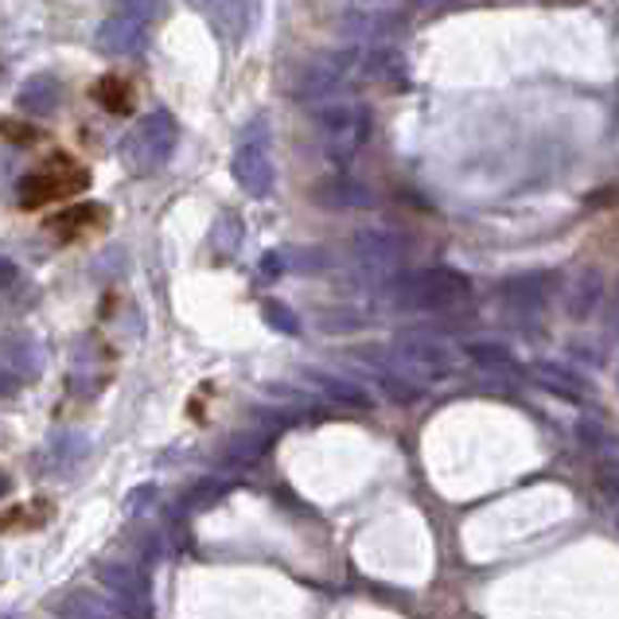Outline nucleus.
I'll use <instances>...</instances> for the list:
<instances>
[{
  "mask_svg": "<svg viewBox=\"0 0 619 619\" xmlns=\"http://www.w3.org/2000/svg\"><path fill=\"white\" fill-rule=\"evenodd\" d=\"M398 71V51L389 47H335V51H324V55L308 59L300 66L293 83V94L300 102H335L347 90H355L367 78H389Z\"/></svg>",
  "mask_w": 619,
  "mask_h": 619,
  "instance_id": "nucleus-1",
  "label": "nucleus"
},
{
  "mask_svg": "<svg viewBox=\"0 0 619 619\" xmlns=\"http://www.w3.org/2000/svg\"><path fill=\"white\" fill-rule=\"evenodd\" d=\"M315 145L324 152L327 164H351L370 140V110L362 102H320L312 113Z\"/></svg>",
  "mask_w": 619,
  "mask_h": 619,
  "instance_id": "nucleus-2",
  "label": "nucleus"
},
{
  "mask_svg": "<svg viewBox=\"0 0 619 619\" xmlns=\"http://www.w3.org/2000/svg\"><path fill=\"white\" fill-rule=\"evenodd\" d=\"M389 296L398 308H413V312H444V308H456L472 296V281L463 277L460 269L453 265H429L406 273L389 285Z\"/></svg>",
  "mask_w": 619,
  "mask_h": 619,
  "instance_id": "nucleus-3",
  "label": "nucleus"
},
{
  "mask_svg": "<svg viewBox=\"0 0 619 619\" xmlns=\"http://www.w3.org/2000/svg\"><path fill=\"white\" fill-rule=\"evenodd\" d=\"M179 140V125L168 110H148L145 117L125 133L121 140V164L129 168L133 176H157L160 168L172 160Z\"/></svg>",
  "mask_w": 619,
  "mask_h": 619,
  "instance_id": "nucleus-4",
  "label": "nucleus"
},
{
  "mask_svg": "<svg viewBox=\"0 0 619 619\" xmlns=\"http://www.w3.org/2000/svg\"><path fill=\"white\" fill-rule=\"evenodd\" d=\"M269 140H273V129H269L265 117H250L238 133V148H234V179L250 199H265L273 191V157H269Z\"/></svg>",
  "mask_w": 619,
  "mask_h": 619,
  "instance_id": "nucleus-5",
  "label": "nucleus"
},
{
  "mask_svg": "<svg viewBox=\"0 0 619 619\" xmlns=\"http://www.w3.org/2000/svg\"><path fill=\"white\" fill-rule=\"evenodd\" d=\"M406 258H409V238L398 231H382V226H374V231H359L351 242L355 269L370 281L398 277Z\"/></svg>",
  "mask_w": 619,
  "mask_h": 619,
  "instance_id": "nucleus-6",
  "label": "nucleus"
},
{
  "mask_svg": "<svg viewBox=\"0 0 619 619\" xmlns=\"http://www.w3.org/2000/svg\"><path fill=\"white\" fill-rule=\"evenodd\" d=\"M389 355H394L401 374H413V379H425V382L453 379V370H456V355L448 351L436 335H425V332H401L398 339L389 343Z\"/></svg>",
  "mask_w": 619,
  "mask_h": 619,
  "instance_id": "nucleus-7",
  "label": "nucleus"
},
{
  "mask_svg": "<svg viewBox=\"0 0 619 619\" xmlns=\"http://www.w3.org/2000/svg\"><path fill=\"white\" fill-rule=\"evenodd\" d=\"M409 16L401 9H389V4H359V9L343 12L339 32L355 44L367 47H386L398 36H406Z\"/></svg>",
  "mask_w": 619,
  "mask_h": 619,
  "instance_id": "nucleus-8",
  "label": "nucleus"
},
{
  "mask_svg": "<svg viewBox=\"0 0 619 619\" xmlns=\"http://www.w3.org/2000/svg\"><path fill=\"white\" fill-rule=\"evenodd\" d=\"M78 187H86V172H78V168H71L66 160H59V164H44L36 168L32 176H24V184H20V203L47 207V203H55V199L74 195Z\"/></svg>",
  "mask_w": 619,
  "mask_h": 619,
  "instance_id": "nucleus-9",
  "label": "nucleus"
},
{
  "mask_svg": "<svg viewBox=\"0 0 619 619\" xmlns=\"http://www.w3.org/2000/svg\"><path fill=\"white\" fill-rule=\"evenodd\" d=\"M98 581L113 592L117 608L129 619H148V584L145 577L125 561H102L98 565Z\"/></svg>",
  "mask_w": 619,
  "mask_h": 619,
  "instance_id": "nucleus-10",
  "label": "nucleus"
},
{
  "mask_svg": "<svg viewBox=\"0 0 619 619\" xmlns=\"http://www.w3.org/2000/svg\"><path fill=\"white\" fill-rule=\"evenodd\" d=\"M145 36H148L145 20L113 9L110 16H106L102 28H98V39H94V44H98V51H102V55H133V51L145 44Z\"/></svg>",
  "mask_w": 619,
  "mask_h": 619,
  "instance_id": "nucleus-11",
  "label": "nucleus"
},
{
  "mask_svg": "<svg viewBox=\"0 0 619 619\" xmlns=\"http://www.w3.org/2000/svg\"><path fill=\"white\" fill-rule=\"evenodd\" d=\"M214 32L231 44H242L258 24V0H203Z\"/></svg>",
  "mask_w": 619,
  "mask_h": 619,
  "instance_id": "nucleus-12",
  "label": "nucleus"
},
{
  "mask_svg": "<svg viewBox=\"0 0 619 619\" xmlns=\"http://www.w3.org/2000/svg\"><path fill=\"white\" fill-rule=\"evenodd\" d=\"M0 370H9L12 379L32 382L44 370V347H39L36 335L16 332L0 339Z\"/></svg>",
  "mask_w": 619,
  "mask_h": 619,
  "instance_id": "nucleus-13",
  "label": "nucleus"
},
{
  "mask_svg": "<svg viewBox=\"0 0 619 619\" xmlns=\"http://www.w3.org/2000/svg\"><path fill=\"white\" fill-rule=\"evenodd\" d=\"M66 90L63 83H59V74H32L28 83L20 86L16 94V110L28 113V117H51V113L63 106Z\"/></svg>",
  "mask_w": 619,
  "mask_h": 619,
  "instance_id": "nucleus-14",
  "label": "nucleus"
},
{
  "mask_svg": "<svg viewBox=\"0 0 619 619\" xmlns=\"http://www.w3.org/2000/svg\"><path fill=\"white\" fill-rule=\"evenodd\" d=\"M549 293H554L549 273H518V277H507L499 285V296L518 312H542L549 305Z\"/></svg>",
  "mask_w": 619,
  "mask_h": 619,
  "instance_id": "nucleus-15",
  "label": "nucleus"
},
{
  "mask_svg": "<svg viewBox=\"0 0 619 619\" xmlns=\"http://www.w3.org/2000/svg\"><path fill=\"white\" fill-rule=\"evenodd\" d=\"M530 379H534L542 389H549L554 398H565V401H584V398H589V382H584V374H577V370L565 367V362L537 359L534 367H530Z\"/></svg>",
  "mask_w": 619,
  "mask_h": 619,
  "instance_id": "nucleus-16",
  "label": "nucleus"
},
{
  "mask_svg": "<svg viewBox=\"0 0 619 619\" xmlns=\"http://www.w3.org/2000/svg\"><path fill=\"white\" fill-rule=\"evenodd\" d=\"M315 203L324 211H362V207L374 203V195L351 176H327L324 184L315 187Z\"/></svg>",
  "mask_w": 619,
  "mask_h": 619,
  "instance_id": "nucleus-17",
  "label": "nucleus"
},
{
  "mask_svg": "<svg viewBox=\"0 0 619 619\" xmlns=\"http://www.w3.org/2000/svg\"><path fill=\"white\" fill-rule=\"evenodd\" d=\"M601 300H604V273L589 265L577 273L569 293H565V312L573 315V320H589L601 308Z\"/></svg>",
  "mask_w": 619,
  "mask_h": 619,
  "instance_id": "nucleus-18",
  "label": "nucleus"
},
{
  "mask_svg": "<svg viewBox=\"0 0 619 619\" xmlns=\"http://www.w3.org/2000/svg\"><path fill=\"white\" fill-rule=\"evenodd\" d=\"M463 355H468V362L487 370V374H518V359L510 355V347H503V343H487V339L468 343Z\"/></svg>",
  "mask_w": 619,
  "mask_h": 619,
  "instance_id": "nucleus-19",
  "label": "nucleus"
},
{
  "mask_svg": "<svg viewBox=\"0 0 619 619\" xmlns=\"http://www.w3.org/2000/svg\"><path fill=\"white\" fill-rule=\"evenodd\" d=\"M308 382H315V386L324 389L332 401H343V406H355V409H367L370 406V394L362 386H355V382L347 379H335V374H324V370H308Z\"/></svg>",
  "mask_w": 619,
  "mask_h": 619,
  "instance_id": "nucleus-20",
  "label": "nucleus"
},
{
  "mask_svg": "<svg viewBox=\"0 0 619 619\" xmlns=\"http://www.w3.org/2000/svg\"><path fill=\"white\" fill-rule=\"evenodd\" d=\"M59 619H113V611L106 608L94 592H66L63 601L55 604Z\"/></svg>",
  "mask_w": 619,
  "mask_h": 619,
  "instance_id": "nucleus-21",
  "label": "nucleus"
},
{
  "mask_svg": "<svg viewBox=\"0 0 619 619\" xmlns=\"http://www.w3.org/2000/svg\"><path fill=\"white\" fill-rule=\"evenodd\" d=\"M265 444H269L265 433H238L231 444H226L222 460H226V463H238V468H246V463H253L261 453H265Z\"/></svg>",
  "mask_w": 619,
  "mask_h": 619,
  "instance_id": "nucleus-22",
  "label": "nucleus"
},
{
  "mask_svg": "<svg viewBox=\"0 0 619 619\" xmlns=\"http://www.w3.org/2000/svg\"><path fill=\"white\" fill-rule=\"evenodd\" d=\"M261 320L281 335H300V315H296L285 300H265V305H261Z\"/></svg>",
  "mask_w": 619,
  "mask_h": 619,
  "instance_id": "nucleus-23",
  "label": "nucleus"
},
{
  "mask_svg": "<svg viewBox=\"0 0 619 619\" xmlns=\"http://www.w3.org/2000/svg\"><path fill=\"white\" fill-rule=\"evenodd\" d=\"M98 102H102L106 110H113V113L129 110L133 94H129V86H125V78H102V86H98Z\"/></svg>",
  "mask_w": 619,
  "mask_h": 619,
  "instance_id": "nucleus-24",
  "label": "nucleus"
},
{
  "mask_svg": "<svg viewBox=\"0 0 619 619\" xmlns=\"http://www.w3.org/2000/svg\"><path fill=\"white\" fill-rule=\"evenodd\" d=\"M117 9L145 20L148 28H152V20H160V12H164V0H117Z\"/></svg>",
  "mask_w": 619,
  "mask_h": 619,
  "instance_id": "nucleus-25",
  "label": "nucleus"
},
{
  "mask_svg": "<svg viewBox=\"0 0 619 619\" xmlns=\"http://www.w3.org/2000/svg\"><path fill=\"white\" fill-rule=\"evenodd\" d=\"M83 456H86L83 436L66 433V436H59V441H55V463H74V460H83Z\"/></svg>",
  "mask_w": 619,
  "mask_h": 619,
  "instance_id": "nucleus-26",
  "label": "nucleus"
},
{
  "mask_svg": "<svg viewBox=\"0 0 619 619\" xmlns=\"http://www.w3.org/2000/svg\"><path fill=\"white\" fill-rule=\"evenodd\" d=\"M601 487H604V495H608V499L619 503V460H608L601 468Z\"/></svg>",
  "mask_w": 619,
  "mask_h": 619,
  "instance_id": "nucleus-27",
  "label": "nucleus"
},
{
  "mask_svg": "<svg viewBox=\"0 0 619 619\" xmlns=\"http://www.w3.org/2000/svg\"><path fill=\"white\" fill-rule=\"evenodd\" d=\"M581 441L592 444V448H601V444L608 441V436H604V429H601V421H589V417H584V421H581Z\"/></svg>",
  "mask_w": 619,
  "mask_h": 619,
  "instance_id": "nucleus-28",
  "label": "nucleus"
},
{
  "mask_svg": "<svg viewBox=\"0 0 619 619\" xmlns=\"http://www.w3.org/2000/svg\"><path fill=\"white\" fill-rule=\"evenodd\" d=\"M281 273H285V258H281V253H265V258H261V277H281Z\"/></svg>",
  "mask_w": 619,
  "mask_h": 619,
  "instance_id": "nucleus-29",
  "label": "nucleus"
},
{
  "mask_svg": "<svg viewBox=\"0 0 619 619\" xmlns=\"http://www.w3.org/2000/svg\"><path fill=\"white\" fill-rule=\"evenodd\" d=\"M16 277H20L16 261H12V258H0V293H4V288H12V285H16Z\"/></svg>",
  "mask_w": 619,
  "mask_h": 619,
  "instance_id": "nucleus-30",
  "label": "nucleus"
},
{
  "mask_svg": "<svg viewBox=\"0 0 619 619\" xmlns=\"http://www.w3.org/2000/svg\"><path fill=\"white\" fill-rule=\"evenodd\" d=\"M20 386H24V382H20V379H12L9 370H0V398H12V394H16Z\"/></svg>",
  "mask_w": 619,
  "mask_h": 619,
  "instance_id": "nucleus-31",
  "label": "nucleus"
},
{
  "mask_svg": "<svg viewBox=\"0 0 619 619\" xmlns=\"http://www.w3.org/2000/svg\"><path fill=\"white\" fill-rule=\"evenodd\" d=\"M611 332L619 335V285H616V300H611Z\"/></svg>",
  "mask_w": 619,
  "mask_h": 619,
  "instance_id": "nucleus-32",
  "label": "nucleus"
},
{
  "mask_svg": "<svg viewBox=\"0 0 619 619\" xmlns=\"http://www.w3.org/2000/svg\"><path fill=\"white\" fill-rule=\"evenodd\" d=\"M12 491V480H9V472H0V499H4V495H9Z\"/></svg>",
  "mask_w": 619,
  "mask_h": 619,
  "instance_id": "nucleus-33",
  "label": "nucleus"
},
{
  "mask_svg": "<svg viewBox=\"0 0 619 619\" xmlns=\"http://www.w3.org/2000/svg\"><path fill=\"white\" fill-rule=\"evenodd\" d=\"M187 4H203V0H187Z\"/></svg>",
  "mask_w": 619,
  "mask_h": 619,
  "instance_id": "nucleus-34",
  "label": "nucleus"
},
{
  "mask_svg": "<svg viewBox=\"0 0 619 619\" xmlns=\"http://www.w3.org/2000/svg\"><path fill=\"white\" fill-rule=\"evenodd\" d=\"M616 382H619V367H616Z\"/></svg>",
  "mask_w": 619,
  "mask_h": 619,
  "instance_id": "nucleus-35",
  "label": "nucleus"
}]
</instances>
